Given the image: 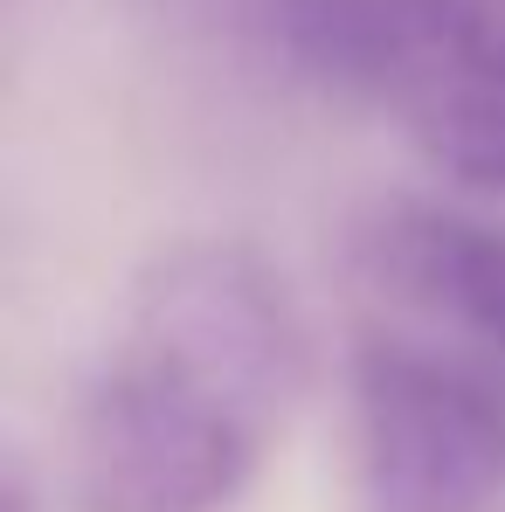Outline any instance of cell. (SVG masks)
Listing matches in <instances>:
<instances>
[{
    "instance_id": "obj_1",
    "label": "cell",
    "mask_w": 505,
    "mask_h": 512,
    "mask_svg": "<svg viewBox=\"0 0 505 512\" xmlns=\"http://www.w3.org/2000/svg\"><path fill=\"white\" fill-rule=\"evenodd\" d=\"M312 388L291 277L243 236H180L132 277L70 416L77 512H229Z\"/></svg>"
},
{
    "instance_id": "obj_2",
    "label": "cell",
    "mask_w": 505,
    "mask_h": 512,
    "mask_svg": "<svg viewBox=\"0 0 505 512\" xmlns=\"http://www.w3.org/2000/svg\"><path fill=\"white\" fill-rule=\"evenodd\" d=\"M305 63L374 90L443 173L505 194V0H298Z\"/></svg>"
},
{
    "instance_id": "obj_3",
    "label": "cell",
    "mask_w": 505,
    "mask_h": 512,
    "mask_svg": "<svg viewBox=\"0 0 505 512\" xmlns=\"http://www.w3.org/2000/svg\"><path fill=\"white\" fill-rule=\"evenodd\" d=\"M346 464L360 512H492L505 499V388L457 353L360 333Z\"/></svg>"
},
{
    "instance_id": "obj_4",
    "label": "cell",
    "mask_w": 505,
    "mask_h": 512,
    "mask_svg": "<svg viewBox=\"0 0 505 512\" xmlns=\"http://www.w3.org/2000/svg\"><path fill=\"white\" fill-rule=\"evenodd\" d=\"M360 256L388 291L505 353V229L429 201H395L360 229Z\"/></svg>"
},
{
    "instance_id": "obj_5",
    "label": "cell",
    "mask_w": 505,
    "mask_h": 512,
    "mask_svg": "<svg viewBox=\"0 0 505 512\" xmlns=\"http://www.w3.org/2000/svg\"><path fill=\"white\" fill-rule=\"evenodd\" d=\"M0 512H35V492H28V478H21V464L7 471V492H0Z\"/></svg>"
}]
</instances>
